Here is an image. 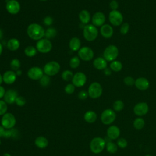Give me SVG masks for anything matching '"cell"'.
<instances>
[{
    "label": "cell",
    "mask_w": 156,
    "mask_h": 156,
    "mask_svg": "<svg viewBox=\"0 0 156 156\" xmlns=\"http://www.w3.org/2000/svg\"><path fill=\"white\" fill-rule=\"evenodd\" d=\"M27 34L30 38L38 41L44 37L45 30L40 24L34 23L28 26Z\"/></svg>",
    "instance_id": "6da1fadb"
},
{
    "label": "cell",
    "mask_w": 156,
    "mask_h": 156,
    "mask_svg": "<svg viewBox=\"0 0 156 156\" xmlns=\"http://www.w3.org/2000/svg\"><path fill=\"white\" fill-rule=\"evenodd\" d=\"M106 145L105 141L104 138L101 137H95L92 139L90 143V148L91 151L94 154L101 153Z\"/></svg>",
    "instance_id": "7a4b0ae2"
},
{
    "label": "cell",
    "mask_w": 156,
    "mask_h": 156,
    "mask_svg": "<svg viewBox=\"0 0 156 156\" xmlns=\"http://www.w3.org/2000/svg\"><path fill=\"white\" fill-rule=\"evenodd\" d=\"M83 35L88 41H93L98 35V30L93 24H87L83 27Z\"/></svg>",
    "instance_id": "3957f363"
},
{
    "label": "cell",
    "mask_w": 156,
    "mask_h": 156,
    "mask_svg": "<svg viewBox=\"0 0 156 156\" xmlns=\"http://www.w3.org/2000/svg\"><path fill=\"white\" fill-rule=\"evenodd\" d=\"M60 70V65L56 61H50L46 63L43 67V72L49 76H54Z\"/></svg>",
    "instance_id": "277c9868"
},
{
    "label": "cell",
    "mask_w": 156,
    "mask_h": 156,
    "mask_svg": "<svg viewBox=\"0 0 156 156\" xmlns=\"http://www.w3.org/2000/svg\"><path fill=\"white\" fill-rule=\"evenodd\" d=\"M119 54L118 48L113 44L108 45L104 49L103 56L107 62H112L116 60Z\"/></svg>",
    "instance_id": "5b68a950"
},
{
    "label": "cell",
    "mask_w": 156,
    "mask_h": 156,
    "mask_svg": "<svg viewBox=\"0 0 156 156\" xmlns=\"http://www.w3.org/2000/svg\"><path fill=\"white\" fill-rule=\"evenodd\" d=\"M36 48L37 51L43 54L49 52L52 48L51 41L47 38H41L36 43Z\"/></svg>",
    "instance_id": "8992f818"
},
{
    "label": "cell",
    "mask_w": 156,
    "mask_h": 156,
    "mask_svg": "<svg viewBox=\"0 0 156 156\" xmlns=\"http://www.w3.org/2000/svg\"><path fill=\"white\" fill-rule=\"evenodd\" d=\"M16 118L15 116L11 113H6L1 118V126L6 129H11L16 124Z\"/></svg>",
    "instance_id": "52a82bcc"
},
{
    "label": "cell",
    "mask_w": 156,
    "mask_h": 156,
    "mask_svg": "<svg viewBox=\"0 0 156 156\" xmlns=\"http://www.w3.org/2000/svg\"><path fill=\"white\" fill-rule=\"evenodd\" d=\"M88 96L92 99L99 98L102 93V87L101 85L96 82L91 83L88 89Z\"/></svg>",
    "instance_id": "ba28073f"
},
{
    "label": "cell",
    "mask_w": 156,
    "mask_h": 156,
    "mask_svg": "<svg viewBox=\"0 0 156 156\" xmlns=\"http://www.w3.org/2000/svg\"><path fill=\"white\" fill-rule=\"evenodd\" d=\"M116 116L115 112L112 109H105L101 115V122L105 125L110 124L115 120Z\"/></svg>",
    "instance_id": "9c48e42d"
},
{
    "label": "cell",
    "mask_w": 156,
    "mask_h": 156,
    "mask_svg": "<svg viewBox=\"0 0 156 156\" xmlns=\"http://www.w3.org/2000/svg\"><path fill=\"white\" fill-rule=\"evenodd\" d=\"M78 57L83 61H90L94 57V52L88 46H83L78 51Z\"/></svg>",
    "instance_id": "30bf717a"
},
{
    "label": "cell",
    "mask_w": 156,
    "mask_h": 156,
    "mask_svg": "<svg viewBox=\"0 0 156 156\" xmlns=\"http://www.w3.org/2000/svg\"><path fill=\"white\" fill-rule=\"evenodd\" d=\"M108 20L112 25L118 26L122 24L123 16L122 13L117 10H112L108 15Z\"/></svg>",
    "instance_id": "8fae6325"
},
{
    "label": "cell",
    "mask_w": 156,
    "mask_h": 156,
    "mask_svg": "<svg viewBox=\"0 0 156 156\" xmlns=\"http://www.w3.org/2000/svg\"><path fill=\"white\" fill-rule=\"evenodd\" d=\"M5 9L10 14L16 15L20 11L21 5L17 0H7L5 4Z\"/></svg>",
    "instance_id": "7c38bea8"
},
{
    "label": "cell",
    "mask_w": 156,
    "mask_h": 156,
    "mask_svg": "<svg viewBox=\"0 0 156 156\" xmlns=\"http://www.w3.org/2000/svg\"><path fill=\"white\" fill-rule=\"evenodd\" d=\"M43 75V69L38 66L31 67L27 71L28 77L34 80H40Z\"/></svg>",
    "instance_id": "4fadbf2b"
},
{
    "label": "cell",
    "mask_w": 156,
    "mask_h": 156,
    "mask_svg": "<svg viewBox=\"0 0 156 156\" xmlns=\"http://www.w3.org/2000/svg\"><path fill=\"white\" fill-rule=\"evenodd\" d=\"M87 82V76L82 72H77L74 74L72 79V83L76 87H83Z\"/></svg>",
    "instance_id": "5bb4252c"
},
{
    "label": "cell",
    "mask_w": 156,
    "mask_h": 156,
    "mask_svg": "<svg viewBox=\"0 0 156 156\" xmlns=\"http://www.w3.org/2000/svg\"><path fill=\"white\" fill-rule=\"evenodd\" d=\"M149 111V106L147 103L144 102L137 103L133 107L134 113L138 116L145 115Z\"/></svg>",
    "instance_id": "9a60e30c"
},
{
    "label": "cell",
    "mask_w": 156,
    "mask_h": 156,
    "mask_svg": "<svg viewBox=\"0 0 156 156\" xmlns=\"http://www.w3.org/2000/svg\"><path fill=\"white\" fill-rule=\"evenodd\" d=\"M92 24L96 27H101L105 21V16L101 12H96L91 18Z\"/></svg>",
    "instance_id": "2e32d148"
},
{
    "label": "cell",
    "mask_w": 156,
    "mask_h": 156,
    "mask_svg": "<svg viewBox=\"0 0 156 156\" xmlns=\"http://www.w3.org/2000/svg\"><path fill=\"white\" fill-rule=\"evenodd\" d=\"M18 96V93L13 89H9L5 91L4 96V101L7 104H12L15 102L16 98Z\"/></svg>",
    "instance_id": "e0dca14e"
},
{
    "label": "cell",
    "mask_w": 156,
    "mask_h": 156,
    "mask_svg": "<svg viewBox=\"0 0 156 156\" xmlns=\"http://www.w3.org/2000/svg\"><path fill=\"white\" fill-rule=\"evenodd\" d=\"M16 77L17 76L16 74V73L13 70L6 71L2 76L3 82L8 85H11L13 83L16 81Z\"/></svg>",
    "instance_id": "ac0fdd59"
},
{
    "label": "cell",
    "mask_w": 156,
    "mask_h": 156,
    "mask_svg": "<svg viewBox=\"0 0 156 156\" xmlns=\"http://www.w3.org/2000/svg\"><path fill=\"white\" fill-rule=\"evenodd\" d=\"M149 82L145 77H139L135 80V85L137 89L144 91L146 90L149 87Z\"/></svg>",
    "instance_id": "d6986e66"
},
{
    "label": "cell",
    "mask_w": 156,
    "mask_h": 156,
    "mask_svg": "<svg viewBox=\"0 0 156 156\" xmlns=\"http://www.w3.org/2000/svg\"><path fill=\"white\" fill-rule=\"evenodd\" d=\"M17 130L14 129H6L2 126H0V138L4 137L5 138H9L11 137L17 136Z\"/></svg>",
    "instance_id": "ffe728a7"
},
{
    "label": "cell",
    "mask_w": 156,
    "mask_h": 156,
    "mask_svg": "<svg viewBox=\"0 0 156 156\" xmlns=\"http://www.w3.org/2000/svg\"><path fill=\"white\" fill-rule=\"evenodd\" d=\"M100 33L104 38H110L112 37L113 34V27L108 24H104L101 27Z\"/></svg>",
    "instance_id": "44dd1931"
},
{
    "label": "cell",
    "mask_w": 156,
    "mask_h": 156,
    "mask_svg": "<svg viewBox=\"0 0 156 156\" xmlns=\"http://www.w3.org/2000/svg\"><path fill=\"white\" fill-rule=\"evenodd\" d=\"M107 136L111 140L117 139L120 135V130L116 126H111L107 130Z\"/></svg>",
    "instance_id": "7402d4cb"
},
{
    "label": "cell",
    "mask_w": 156,
    "mask_h": 156,
    "mask_svg": "<svg viewBox=\"0 0 156 156\" xmlns=\"http://www.w3.org/2000/svg\"><path fill=\"white\" fill-rule=\"evenodd\" d=\"M93 65L96 69L99 70H102L107 68V62L104 57H99L94 60Z\"/></svg>",
    "instance_id": "603a6c76"
},
{
    "label": "cell",
    "mask_w": 156,
    "mask_h": 156,
    "mask_svg": "<svg viewBox=\"0 0 156 156\" xmlns=\"http://www.w3.org/2000/svg\"><path fill=\"white\" fill-rule=\"evenodd\" d=\"M81 42L79 38L74 37L71 38L69 42V48L72 51H78L80 49Z\"/></svg>",
    "instance_id": "cb8c5ba5"
},
{
    "label": "cell",
    "mask_w": 156,
    "mask_h": 156,
    "mask_svg": "<svg viewBox=\"0 0 156 156\" xmlns=\"http://www.w3.org/2000/svg\"><path fill=\"white\" fill-rule=\"evenodd\" d=\"M79 19L83 24H88L91 20V15L87 10H82L79 13Z\"/></svg>",
    "instance_id": "d4e9b609"
},
{
    "label": "cell",
    "mask_w": 156,
    "mask_h": 156,
    "mask_svg": "<svg viewBox=\"0 0 156 156\" xmlns=\"http://www.w3.org/2000/svg\"><path fill=\"white\" fill-rule=\"evenodd\" d=\"M7 46L10 51H15L19 49L20 46V42L18 39L13 38L7 41Z\"/></svg>",
    "instance_id": "484cf974"
},
{
    "label": "cell",
    "mask_w": 156,
    "mask_h": 156,
    "mask_svg": "<svg viewBox=\"0 0 156 156\" xmlns=\"http://www.w3.org/2000/svg\"><path fill=\"white\" fill-rule=\"evenodd\" d=\"M35 146L40 149H44L48 145V140L43 136H39L35 140Z\"/></svg>",
    "instance_id": "4316f807"
},
{
    "label": "cell",
    "mask_w": 156,
    "mask_h": 156,
    "mask_svg": "<svg viewBox=\"0 0 156 156\" xmlns=\"http://www.w3.org/2000/svg\"><path fill=\"white\" fill-rule=\"evenodd\" d=\"M83 118L88 123H93L97 119V114L92 110H88L84 114Z\"/></svg>",
    "instance_id": "83f0119b"
},
{
    "label": "cell",
    "mask_w": 156,
    "mask_h": 156,
    "mask_svg": "<svg viewBox=\"0 0 156 156\" xmlns=\"http://www.w3.org/2000/svg\"><path fill=\"white\" fill-rule=\"evenodd\" d=\"M24 54L28 57H34L37 52V50L36 47L33 46H28L24 49Z\"/></svg>",
    "instance_id": "f1b7e54d"
},
{
    "label": "cell",
    "mask_w": 156,
    "mask_h": 156,
    "mask_svg": "<svg viewBox=\"0 0 156 156\" xmlns=\"http://www.w3.org/2000/svg\"><path fill=\"white\" fill-rule=\"evenodd\" d=\"M110 68L114 72H119L122 68V64L118 60H114L111 62L110 64Z\"/></svg>",
    "instance_id": "f546056e"
},
{
    "label": "cell",
    "mask_w": 156,
    "mask_h": 156,
    "mask_svg": "<svg viewBox=\"0 0 156 156\" xmlns=\"http://www.w3.org/2000/svg\"><path fill=\"white\" fill-rule=\"evenodd\" d=\"M105 147L107 152L110 154H115L117 152L118 145L115 143L112 142L111 141L106 143Z\"/></svg>",
    "instance_id": "4dcf8cb0"
},
{
    "label": "cell",
    "mask_w": 156,
    "mask_h": 156,
    "mask_svg": "<svg viewBox=\"0 0 156 156\" xmlns=\"http://www.w3.org/2000/svg\"><path fill=\"white\" fill-rule=\"evenodd\" d=\"M145 125L144 120L140 117L136 118L133 121V127L136 130L142 129Z\"/></svg>",
    "instance_id": "1f68e13d"
},
{
    "label": "cell",
    "mask_w": 156,
    "mask_h": 156,
    "mask_svg": "<svg viewBox=\"0 0 156 156\" xmlns=\"http://www.w3.org/2000/svg\"><path fill=\"white\" fill-rule=\"evenodd\" d=\"M57 35V30L55 29L54 27H48L46 30H45V34L44 37L46 38L49 40L51 38H54Z\"/></svg>",
    "instance_id": "d6a6232c"
},
{
    "label": "cell",
    "mask_w": 156,
    "mask_h": 156,
    "mask_svg": "<svg viewBox=\"0 0 156 156\" xmlns=\"http://www.w3.org/2000/svg\"><path fill=\"white\" fill-rule=\"evenodd\" d=\"M73 76H74V74L71 71H70L69 69H66L62 72L61 76L63 80L68 82V81L72 80Z\"/></svg>",
    "instance_id": "836d02e7"
},
{
    "label": "cell",
    "mask_w": 156,
    "mask_h": 156,
    "mask_svg": "<svg viewBox=\"0 0 156 156\" xmlns=\"http://www.w3.org/2000/svg\"><path fill=\"white\" fill-rule=\"evenodd\" d=\"M80 63V58L78 56H74L69 60V66L71 68L75 69L79 67Z\"/></svg>",
    "instance_id": "e575fe53"
},
{
    "label": "cell",
    "mask_w": 156,
    "mask_h": 156,
    "mask_svg": "<svg viewBox=\"0 0 156 156\" xmlns=\"http://www.w3.org/2000/svg\"><path fill=\"white\" fill-rule=\"evenodd\" d=\"M10 66L12 70L14 71H16L17 70L20 69V68L21 66V62L20 60L18 58L12 59L10 63Z\"/></svg>",
    "instance_id": "d590c367"
},
{
    "label": "cell",
    "mask_w": 156,
    "mask_h": 156,
    "mask_svg": "<svg viewBox=\"0 0 156 156\" xmlns=\"http://www.w3.org/2000/svg\"><path fill=\"white\" fill-rule=\"evenodd\" d=\"M40 83V85L43 87H48L51 82V79H50V76L46 75V74H44L42 77L39 80Z\"/></svg>",
    "instance_id": "8d00e7d4"
},
{
    "label": "cell",
    "mask_w": 156,
    "mask_h": 156,
    "mask_svg": "<svg viewBox=\"0 0 156 156\" xmlns=\"http://www.w3.org/2000/svg\"><path fill=\"white\" fill-rule=\"evenodd\" d=\"M124 105L122 101L121 100H116L114 102L113 104V108L115 111L116 112H120L124 108Z\"/></svg>",
    "instance_id": "74e56055"
},
{
    "label": "cell",
    "mask_w": 156,
    "mask_h": 156,
    "mask_svg": "<svg viewBox=\"0 0 156 156\" xmlns=\"http://www.w3.org/2000/svg\"><path fill=\"white\" fill-rule=\"evenodd\" d=\"M7 111V104L3 100L0 99V115H4Z\"/></svg>",
    "instance_id": "f35d334b"
},
{
    "label": "cell",
    "mask_w": 156,
    "mask_h": 156,
    "mask_svg": "<svg viewBox=\"0 0 156 156\" xmlns=\"http://www.w3.org/2000/svg\"><path fill=\"white\" fill-rule=\"evenodd\" d=\"M75 88L76 87L73 84V83H68L66 85L65 87V91L66 93L68 94H73L74 91H75Z\"/></svg>",
    "instance_id": "ab89813d"
},
{
    "label": "cell",
    "mask_w": 156,
    "mask_h": 156,
    "mask_svg": "<svg viewBox=\"0 0 156 156\" xmlns=\"http://www.w3.org/2000/svg\"><path fill=\"white\" fill-rule=\"evenodd\" d=\"M129 24L127 23H122L120 27V33L122 35H126L129 30Z\"/></svg>",
    "instance_id": "60d3db41"
},
{
    "label": "cell",
    "mask_w": 156,
    "mask_h": 156,
    "mask_svg": "<svg viewBox=\"0 0 156 156\" xmlns=\"http://www.w3.org/2000/svg\"><path fill=\"white\" fill-rule=\"evenodd\" d=\"M123 81H124V83H125V85L130 87V86H132V85H135V80L131 76H127V77H124Z\"/></svg>",
    "instance_id": "b9f144b4"
},
{
    "label": "cell",
    "mask_w": 156,
    "mask_h": 156,
    "mask_svg": "<svg viewBox=\"0 0 156 156\" xmlns=\"http://www.w3.org/2000/svg\"><path fill=\"white\" fill-rule=\"evenodd\" d=\"M15 103H16V104L18 106L22 107V106H24V105L26 104V99H25L23 96H18L16 98Z\"/></svg>",
    "instance_id": "7bdbcfd3"
},
{
    "label": "cell",
    "mask_w": 156,
    "mask_h": 156,
    "mask_svg": "<svg viewBox=\"0 0 156 156\" xmlns=\"http://www.w3.org/2000/svg\"><path fill=\"white\" fill-rule=\"evenodd\" d=\"M117 145L120 148L124 149L127 146V141L124 138H120L117 140Z\"/></svg>",
    "instance_id": "ee69618b"
},
{
    "label": "cell",
    "mask_w": 156,
    "mask_h": 156,
    "mask_svg": "<svg viewBox=\"0 0 156 156\" xmlns=\"http://www.w3.org/2000/svg\"><path fill=\"white\" fill-rule=\"evenodd\" d=\"M43 23L46 26H50L53 23V19L51 16H46L43 19Z\"/></svg>",
    "instance_id": "f6af8a7d"
},
{
    "label": "cell",
    "mask_w": 156,
    "mask_h": 156,
    "mask_svg": "<svg viewBox=\"0 0 156 156\" xmlns=\"http://www.w3.org/2000/svg\"><path fill=\"white\" fill-rule=\"evenodd\" d=\"M88 96V91H86L85 90H82L79 92L78 93V98L79 99L81 100H85L86 99Z\"/></svg>",
    "instance_id": "bcb514c9"
},
{
    "label": "cell",
    "mask_w": 156,
    "mask_h": 156,
    "mask_svg": "<svg viewBox=\"0 0 156 156\" xmlns=\"http://www.w3.org/2000/svg\"><path fill=\"white\" fill-rule=\"evenodd\" d=\"M109 6L112 10H116L118 8V2L116 0H112L110 1Z\"/></svg>",
    "instance_id": "7dc6e473"
},
{
    "label": "cell",
    "mask_w": 156,
    "mask_h": 156,
    "mask_svg": "<svg viewBox=\"0 0 156 156\" xmlns=\"http://www.w3.org/2000/svg\"><path fill=\"white\" fill-rule=\"evenodd\" d=\"M5 91H6L5 90V88L2 86L0 85V99L1 98H4V96L5 95Z\"/></svg>",
    "instance_id": "c3c4849f"
},
{
    "label": "cell",
    "mask_w": 156,
    "mask_h": 156,
    "mask_svg": "<svg viewBox=\"0 0 156 156\" xmlns=\"http://www.w3.org/2000/svg\"><path fill=\"white\" fill-rule=\"evenodd\" d=\"M104 73L105 74V76H110L111 74H112V69L110 68H106L104 69Z\"/></svg>",
    "instance_id": "681fc988"
},
{
    "label": "cell",
    "mask_w": 156,
    "mask_h": 156,
    "mask_svg": "<svg viewBox=\"0 0 156 156\" xmlns=\"http://www.w3.org/2000/svg\"><path fill=\"white\" fill-rule=\"evenodd\" d=\"M15 73H16V74L17 76H21L22 74V71L20 70V69L17 70L16 71H15Z\"/></svg>",
    "instance_id": "f907efd6"
},
{
    "label": "cell",
    "mask_w": 156,
    "mask_h": 156,
    "mask_svg": "<svg viewBox=\"0 0 156 156\" xmlns=\"http://www.w3.org/2000/svg\"><path fill=\"white\" fill-rule=\"evenodd\" d=\"M2 51H3V47H2V45L1 43H0V55L2 54Z\"/></svg>",
    "instance_id": "816d5d0a"
},
{
    "label": "cell",
    "mask_w": 156,
    "mask_h": 156,
    "mask_svg": "<svg viewBox=\"0 0 156 156\" xmlns=\"http://www.w3.org/2000/svg\"><path fill=\"white\" fill-rule=\"evenodd\" d=\"M2 37H3V32L1 29H0V40L2 38Z\"/></svg>",
    "instance_id": "f5cc1de1"
},
{
    "label": "cell",
    "mask_w": 156,
    "mask_h": 156,
    "mask_svg": "<svg viewBox=\"0 0 156 156\" xmlns=\"http://www.w3.org/2000/svg\"><path fill=\"white\" fill-rule=\"evenodd\" d=\"M3 82V78H2V76L1 75V74H0V85L2 84Z\"/></svg>",
    "instance_id": "db71d44e"
},
{
    "label": "cell",
    "mask_w": 156,
    "mask_h": 156,
    "mask_svg": "<svg viewBox=\"0 0 156 156\" xmlns=\"http://www.w3.org/2000/svg\"><path fill=\"white\" fill-rule=\"evenodd\" d=\"M2 156H12V155L8 153H4Z\"/></svg>",
    "instance_id": "11a10c76"
},
{
    "label": "cell",
    "mask_w": 156,
    "mask_h": 156,
    "mask_svg": "<svg viewBox=\"0 0 156 156\" xmlns=\"http://www.w3.org/2000/svg\"><path fill=\"white\" fill-rule=\"evenodd\" d=\"M39 1H46L48 0H39Z\"/></svg>",
    "instance_id": "9f6ffc18"
},
{
    "label": "cell",
    "mask_w": 156,
    "mask_h": 156,
    "mask_svg": "<svg viewBox=\"0 0 156 156\" xmlns=\"http://www.w3.org/2000/svg\"><path fill=\"white\" fill-rule=\"evenodd\" d=\"M145 156H152V155H145Z\"/></svg>",
    "instance_id": "6f0895ef"
},
{
    "label": "cell",
    "mask_w": 156,
    "mask_h": 156,
    "mask_svg": "<svg viewBox=\"0 0 156 156\" xmlns=\"http://www.w3.org/2000/svg\"><path fill=\"white\" fill-rule=\"evenodd\" d=\"M1 139H0V145H1Z\"/></svg>",
    "instance_id": "680465c9"
}]
</instances>
